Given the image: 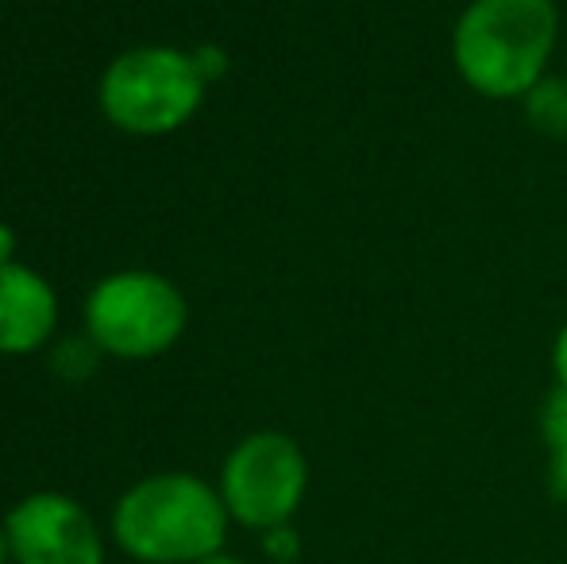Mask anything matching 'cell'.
I'll list each match as a JSON object with an SVG mask.
<instances>
[{"label":"cell","instance_id":"obj_7","mask_svg":"<svg viewBox=\"0 0 567 564\" xmlns=\"http://www.w3.org/2000/svg\"><path fill=\"white\" fill-rule=\"evenodd\" d=\"M54 329V294L28 267L0 264V352L39 348Z\"/></svg>","mask_w":567,"mask_h":564},{"label":"cell","instance_id":"obj_3","mask_svg":"<svg viewBox=\"0 0 567 564\" xmlns=\"http://www.w3.org/2000/svg\"><path fill=\"white\" fill-rule=\"evenodd\" d=\"M205 78L194 59L166 47H147L116 59L101 85L105 113L127 132H171L202 105Z\"/></svg>","mask_w":567,"mask_h":564},{"label":"cell","instance_id":"obj_2","mask_svg":"<svg viewBox=\"0 0 567 564\" xmlns=\"http://www.w3.org/2000/svg\"><path fill=\"white\" fill-rule=\"evenodd\" d=\"M228 506L220 491L186 472L151 475L116 503L113 534L140 564H197L225 550Z\"/></svg>","mask_w":567,"mask_h":564},{"label":"cell","instance_id":"obj_12","mask_svg":"<svg viewBox=\"0 0 567 564\" xmlns=\"http://www.w3.org/2000/svg\"><path fill=\"white\" fill-rule=\"evenodd\" d=\"M194 66H197V74H202V78H209V82H213V78H220V74H225L228 59L217 51V47H202V51L194 54Z\"/></svg>","mask_w":567,"mask_h":564},{"label":"cell","instance_id":"obj_14","mask_svg":"<svg viewBox=\"0 0 567 564\" xmlns=\"http://www.w3.org/2000/svg\"><path fill=\"white\" fill-rule=\"evenodd\" d=\"M8 256H12V233L0 225V264H8Z\"/></svg>","mask_w":567,"mask_h":564},{"label":"cell","instance_id":"obj_6","mask_svg":"<svg viewBox=\"0 0 567 564\" xmlns=\"http://www.w3.org/2000/svg\"><path fill=\"white\" fill-rule=\"evenodd\" d=\"M16 564H105V542L74 499L39 491L16 503L4 519Z\"/></svg>","mask_w":567,"mask_h":564},{"label":"cell","instance_id":"obj_4","mask_svg":"<svg viewBox=\"0 0 567 564\" xmlns=\"http://www.w3.org/2000/svg\"><path fill=\"white\" fill-rule=\"evenodd\" d=\"M309 468L286 433H251L231 449L220 472V499L228 514L251 530H275L293 519L306 499Z\"/></svg>","mask_w":567,"mask_h":564},{"label":"cell","instance_id":"obj_1","mask_svg":"<svg viewBox=\"0 0 567 564\" xmlns=\"http://www.w3.org/2000/svg\"><path fill=\"white\" fill-rule=\"evenodd\" d=\"M560 43L556 0H471L452 28V62L486 101H522Z\"/></svg>","mask_w":567,"mask_h":564},{"label":"cell","instance_id":"obj_9","mask_svg":"<svg viewBox=\"0 0 567 564\" xmlns=\"http://www.w3.org/2000/svg\"><path fill=\"white\" fill-rule=\"evenodd\" d=\"M525 121L548 140H567V74H545L522 98Z\"/></svg>","mask_w":567,"mask_h":564},{"label":"cell","instance_id":"obj_13","mask_svg":"<svg viewBox=\"0 0 567 564\" xmlns=\"http://www.w3.org/2000/svg\"><path fill=\"white\" fill-rule=\"evenodd\" d=\"M553 376H556V387L567 391V321L560 325V332H556V340H553Z\"/></svg>","mask_w":567,"mask_h":564},{"label":"cell","instance_id":"obj_15","mask_svg":"<svg viewBox=\"0 0 567 564\" xmlns=\"http://www.w3.org/2000/svg\"><path fill=\"white\" fill-rule=\"evenodd\" d=\"M197 564H244V561H239V557H231V553L220 550V553H213V557H205V561H197Z\"/></svg>","mask_w":567,"mask_h":564},{"label":"cell","instance_id":"obj_8","mask_svg":"<svg viewBox=\"0 0 567 564\" xmlns=\"http://www.w3.org/2000/svg\"><path fill=\"white\" fill-rule=\"evenodd\" d=\"M540 437L548 444V491L567 506V391L553 387L540 402Z\"/></svg>","mask_w":567,"mask_h":564},{"label":"cell","instance_id":"obj_5","mask_svg":"<svg viewBox=\"0 0 567 564\" xmlns=\"http://www.w3.org/2000/svg\"><path fill=\"white\" fill-rule=\"evenodd\" d=\"M186 325V301L166 279L127 271L101 283L90 298V337L116 356H151L174 345Z\"/></svg>","mask_w":567,"mask_h":564},{"label":"cell","instance_id":"obj_11","mask_svg":"<svg viewBox=\"0 0 567 564\" xmlns=\"http://www.w3.org/2000/svg\"><path fill=\"white\" fill-rule=\"evenodd\" d=\"M262 553H267L275 564H290V561H298V553H301V545H298V534L290 530V522L286 526H275V530H267V537H262Z\"/></svg>","mask_w":567,"mask_h":564},{"label":"cell","instance_id":"obj_10","mask_svg":"<svg viewBox=\"0 0 567 564\" xmlns=\"http://www.w3.org/2000/svg\"><path fill=\"white\" fill-rule=\"evenodd\" d=\"M97 348H101L97 340H85V337L66 340V345H59V352H54V368L66 379H85L97 368Z\"/></svg>","mask_w":567,"mask_h":564},{"label":"cell","instance_id":"obj_16","mask_svg":"<svg viewBox=\"0 0 567 564\" xmlns=\"http://www.w3.org/2000/svg\"><path fill=\"white\" fill-rule=\"evenodd\" d=\"M12 561V545H8V534H4V526H0V564H8Z\"/></svg>","mask_w":567,"mask_h":564}]
</instances>
